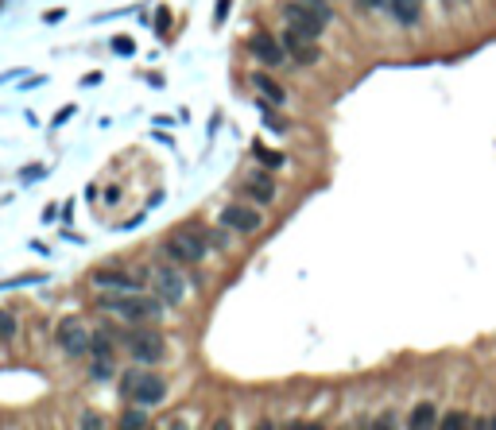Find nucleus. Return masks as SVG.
<instances>
[{
    "instance_id": "f03ea898",
    "label": "nucleus",
    "mask_w": 496,
    "mask_h": 430,
    "mask_svg": "<svg viewBox=\"0 0 496 430\" xmlns=\"http://www.w3.org/2000/svg\"><path fill=\"white\" fill-rule=\"evenodd\" d=\"M120 395L132 400L136 407H155V403L167 400V380L155 376V372H124L120 376Z\"/></svg>"
},
{
    "instance_id": "f8f14e48",
    "label": "nucleus",
    "mask_w": 496,
    "mask_h": 430,
    "mask_svg": "<svg viewBox=\"0 0 496 430\" xmlns=\"http://www.w3.org/2000/svg\"><path fill=\"white\" fill-rule=\"evenodd\" d=\"M244 194H252L260 205L276 202V183H271V175H264V171H252V175L244 179Z\"/></svg>"
},
{
    "instance_id": "9b49d317",
    "label": "nucleus",
    "mask_w": 496,
    "mask_h": 430,
    "mask_svg": "<svg viewBox=\"0 0 496 430\" xmlns=\"http://www.w3.org/2000/svg\"><path fill=\"white\" fill-rule=\"evenodd\" d=\"M94 287H101V291H113V295H120V291H136V279H132L128 271L101 268V271H94Z\"/></svg>"
},
{
    "instance_id": "1a4fd4ad",
    "label": "nucleus",
    "mask_w": 496,
    "mask_h": 430,
    "mask_svg": "<svg viewBox=\"0 0 496 430\" xmlns=\"http://www.w3.org/2000/svg\"><path fill=\"white\" fill-rule=\"evenodd\" d=\"M221 225L233 229V233H256V229L264 225V217L244 202H229L225 210H221Z\"/></svg>"
},
{
    "instance_id": "6e6552de",
    "label": "nucleus",
    "mask_w": 496,
    "mask_h": 430,
    "mask_svg": "<svg viewBox=\"0 0 496 430\" xmlns=\"http://www.w3.org/2000/svg\"><path fill=\"white\" fill-rule=\"evenodd\" d=\"M152 283H155V295H159L167 307H179V302L186 299V283H183V276H179L175 268H155Z\"/></svg>"
},
{
    "instance_id": "9d476101",
    "label": "nucleus",
    "mask_w": 496,
    "mask_h": 430,
    "mask_svg": "<svg viewBox=\"0 0 496 430\" xmlns=\"http://www.w3.org/2000/svg\"><path fill=\"white\" fill-rule=\"evenodd\" d=\"M279 43H283L287 59H295L299 66H314V62H318V43H314L310 35H299V31L283 28V35H279Z\"/></svg>"
},
{
    "instance_id": "aec40b11",
    "label": "nucleus",
    "mask_w": 496,
    "mask_h": 430,
    "mask_svg": "<svg viewBox=\"0 0 496 430\" xmlns=\"http://www.w3.org/2000/svg\"><path fill=\"white\" fill-rule=\"evenodd\" d=\"M120 426H128V430L147 426V415H144V411H128V415H120Z\"/></svg>"
},
{
    "instance_id": "a878e982",
    "label": "nucleus",
    "mask_w": 496,
    "mask_h": 430,
    "mask_svg": "<svg viewBox=\"0 0 496 430\" xmlns=\"http://www.w3.org/2000/svg\"><path fill=\"white\" fill-rule=\"evenodd\" d=\"M105 202H120V186H109V190H105Z\"/></svg>"
},
{
    "instance_id": "393cba45",
    "label": "nucleus",
    "mask_w": 496,
    "mask_h": 430,
    "mask_svg": "<svg viewBox=\"0 0 496 430\" xmlns=\"http://www.w3.org/2000/svg\"><path fill=\"white\" fill-rule=\"evenodd\" d=\"M357 4H361V8H365V12H376V8H384V4H388V0H357Z\"/></svg>"
},
{
    "instance_id": "4be33fe9",
    "label": "nucleus",
    "mask_w": 496,
    "mask_h": 430,
    "mask_svg": "<svg viewBox=\"0 0 496 430\" xmlns=\"http://www.w3.org/2000/svg\"><path fill=\"white\" fill-rule=\"evenodd\" d=\"M113 51H117V55H132V51H136V43H132L128 35H117V39H113Z\"/></svg>"
},
{
    "instance_id": "5701e85b",
    "label": "nucleus",
    "mask_w": 496,
    "mask_h": 430,
    "mask_svg": "<svg viewBox=\"0 0 496 430\" xmlns=\"http://www.w3.org/2000/svg\"><path fill=\"white\" fill-rule=\"evenodd\" d=\"M167 28H171V12H167V8H159V16H155V31L167 35Z\"/></svg>"
},
{
    "instance_id": "7ed1b4c3",
    "label": "nucleus",
    "mask_w": 496,
    "mask_h": 430,
    "mask_svg": "<svg viewBox=\"0 0 496 430\" xmlns=\"http://www.w3.org/2000/svg\"><path fill=\"white\" fill-rule=\"evenodd\" d=\"M205 233L202 229H175V233L167 237V241H163V252L171 256V260L175 264H202L205 260Z\"/></svg>"
},
{
    "instance_id": "f257e3e1",
    "label": "nucleus",
    "mask_w": 496,
    "mask_h": 430,
    "mask_svg": "<svg viewBox=\"0 0 496 430\" xmlns=\"http://www.w3.org/2000/svg\"><path fill=\"white\" fill-rule=\"evenodd\" d=\"M101 307L120 314L132 326H144V322H155L163 314V299L159 295H136V291H120V295H101Z\"/></svg>"
},
{
    "instance_id": "b1692460",
    "label": "nucleus",
    "mask_w": 496,
    "mask_h": 430,
    "mask_svg": "<svg viewBox=\"0 0 496 430\" xmlns=\"http://www.w3.org/2000/svg\"><path fill=\"white\" fill-rule=\"evenodd\" d=\"M229 4H233V0H218V8H213V23H225V16H229Z\"/></svg>"
},
{
    "instance_id": "6ab92c4d",
    "label": "nucleus",
    "mask_w": 496,
    "mask_h": 430,
    "mask_svg": "<svg viewBox=\"0 0 496 430\" xmlns=\"http://www.w3.org/2000/svg\"><path fill=\"white\" fill-rule=\"evenodd\" d=\"M438 426H446V430H461V426H469V415H461V411H453V415L438 419Z\"/></svg>"
},
{
    "instance_id": "20e7f679",
    "label": "nucleus",
    "mask_w": 496,
    "mask_h": 430,
    "mask_svg": "<svg viewBox=\"0 0 496 430\" xmlns=\"http://www.w3.org/2000/svg\"><path fill=\"white\" fill-rule=\"evenodd\" d=\"M326 23H329V20H322V16L314 12L310 4H303V0H291V4L283 8V28L299 31V35H310V39H318L322 31H326Z\"/></svg>"
},
{
    "instance_id": "dca6fc26",
    "label": "nucleus",
    "mask_w": 496,
    "mask_h": 430,
    "mask_svg": "<svg viewBox=\"0 0 496 430\" xmlns=\"http://www.w3.org/2000/svg\"><path fill=\"white\" fill-rule=\"evenodd\" d=\"M252 155H256V159H260L268 171H279V167L287 163V155H283V152H268L264 144H252Z\"/></svg>"
},
{
    "instance_id": "423d86ee",
    "label": "nucleus",
    "mask_w": 496,
    "mask_h": 430,
    "mask_svg": "<svg viewBox=\"0 0 496 430\" xmlns=\"http://www.w3.org/2000/svg\"><path fill=\"white\" fill-rule=\"evenodd\" d=\"M55 337H59V349L66 357H86L89 353V334L78 318H62L59 329H55Z\"/></svg>"
},
{
    "instance_id": "ddd939ff",
    "label": "nucleus",
    "mask_w": 496,
    "mask_h": 430,
    "mask_svg": "<svg viewBox=\"0 0 496 430\" xmlns=\"http://www.w3.org/2000/svg\"><path fill=\"white\" fill-rule=\"evenodd\" d=\"M388 8H392L395 23H403V28H415L423 20V0H388Z\"/></svg>"
},
{
    "instance_id": "0eeeda50",
    "label": "nucleus",
    "mask_w": 496,
    "mask_h": 430,
    "mask_svg": "<svg viewBox=\"0 0 496 430\" xmlns=\"http://www.w3.org/2000/svg\"><path fill=\"white\" fill-rule=\"evenodd\" d=\"M248 55H252L260 66H283L287 62L283 43H279L276 35H268V31H256V35L248 39Z\"/></svg>"
},
{
    "instance_id": "4468645a",
    "label": "nucleus",
    "mask_w": 496,
    "mask_h": 430,
    "mask_svg": "<svg viewBox=\"0 0 496 430\" xmlns=\"http://www.w3.org/2000/svg\"><path fill=\"white\" fill-rule=\"evenodd\" d=\"M252 89H260V94H264V101H268V105H283V101H287L283 86H279V81L271 78L268 70H256V74H252Z\"/></svg>"
},
{
    "instance_id": "a211bd4d",
    "label": "nucleus",
    "mask_w": 496,
    "mask_h": 430,
    "mask_svg": "<svg viewBox=\"0 0 496 430\" xmlns=\"http://www.w3.org/2000/svg\"><path fill=\"white\" fill-rule=\"evenodd\" d=\"M16 329H20V322H16L8 310H0V341H12Z\"/></svg>"
},
{
    "instance_id": "2eb2a0df",
    "label": "nucleus",
    "mask_w": 496,
    "mask_h": 430,
    "mask_svg": "<svg viewBox=\"0 0 496 430\" xmlns=\"http://www.w3.org/2000/svg\"><path fill=\"white\" fill-rule=\"evenodd\" d=\"M415 430H427V426H438V407L434 403H419L415 411H411V419H407Z\"/></svg>"
},
{
    "instance_id": "412c9836",
    "label": "nucleus",
    "mask_w": 496,
    "mask_h": 430,
    "mask_svg": "<svg viewBox=\"0 0 496 430\" xmlns=\"http://www.w3.org/2000/svg\"><path fill=\"white\" fill-rule=\"evenodd\" d=\"M303 4H310V8H314V12H318V16H322V20H334V8H329V4H326V0H303Z\"/></svg>"
},
{
    "instance_id": "39448f33",
    "label": "nucleus",
    "mask_w": 496,
    "mask_h": 430,
    "mask_svg": "<svg viewBox=\"0 0 496 430\" xmlns=\"http://www.w3.org/2000/svg\"><path fill=\"white\" fill-rule=\"evenodd\" d=\"M124 349L140 361V365H155L163 361V337L155 329H128L124 334Z\"/></svg>"
},
{
    "instance_id": "f3484780",
    "label": "nucleus",
    "mask_w": 496,
    "mask_h": 430,
    "mask_svg": "<svg viewBox=\"0 0 496 430\" xmlns=\"http://www.w3.org/2000/svg\"><path fill=\"white\" fill-rule=\"evenodd\" d=\"M113 376V357H94L89 365V380H109Z\"/></svg>"
}]
</instances>
